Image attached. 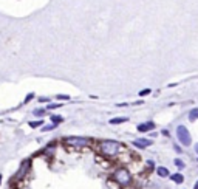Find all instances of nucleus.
<instances>
[{
  "mask_svg": "<svg viewBox=\"0 0 198 189\" xmlns=\"http://www.w3.org/2000/svg\"><path fill=\"white\" fill-rule=\"evenodd\" d=\"M42 122L43 121H30V127H33V129H36V127H42Z\"/></svg>",
  "mask_w": 198,
  "mask_h": 189,
  "instance_id": "4468645a",
  "label": "nucleus"
},
{
  "mask_svg": "<svg viewBox=\"0 0 198 189\" xmlns=\"http://www.w3.org/2000/svg\"><path fill=\"white\" fill-rule=\"evenodd\" d=\"M56 98H57V99H60V101H68V99H70V96H68V95H57Z\"/></svg>",
  "mask_w": 198,
  "mask_h": 189,
  "instance_id": "dca6fc26",
  "label": "nucleus"
},
{
  "mask_svg": "<svg viewBox=\"0 0 198 189\" xmlns=\"http://www.w3.org/2000/svg\"><path fill=\"white\" fill-rule=\"evenodd\" d=\"M39 101H40V102H48V104H51V102H50V98H40Z\"/></svg>",
  "mask_w": 198,
  "mask_h": 189,
  "instance_id": "412c9836",
  "label": "nucleus"
},
{
  "mask_svg": "<svg viewBox=\"0 0 198 189\" xmlns=\"http://www.w3.org/2000/svg\"><path fill=\"white\" fill-rule=\"evenodd\" d=\"M189 120H190V121H197V120H198V109L190 110V113H189Z\"/></svg>",
  "mask_w": 198,
  "mask_h": 189,
  "instance_id": "9b49d317",
  "label": "nucleus"
},
{
  "mask_svg": "<svg viewBox=\"0 0 198 189\" xmlns=\"http://www.w3.org/2000/svg\"><path fill=\"white\" fill-rule=\"evenodd\" d=\"M121 149H122V146L118 141H113V139H102L99 143V150L105 156H116L121 152Z\"/></svg>",
  "mask_w": 198,
  "mask_h": 189,
  "instance_id": "f257e3e1",
  "label": "nucleus"
},
{
  "mask_svg": "<svg viewBox=\"0 0 198 189\" xmlns=\"http://www.w3.org/2000/svg\"><path fill=\"white\" fill-rule=\"evenodd\" d=\"M30 160H26V161H23L22 163V166H20V169H19V172L16 174V180H20V178H23V175L28 172V169H30Z\"/></svg>",
  "mask_w": 198,
  "mask_h": 189,
  "instance_id": "39448f33",
  "label": "nucleus"
},
{
  "mask_svg": "<svg viewBox=\"0 0 198 189\" xmlns=\"http://www.w3.org/2000/svg\"><path fill=\"white\" fill-rule=\"evenodd\" d=\"M43 113H45V110H43V109H36V110H34V115H36V116H42Z\"/></svg>",
  "mask_w": 198,
  "mask_h": 189,
  "instance_id": "f3484780",
  "label": "nucleus"
},
{
  "mask_svg": "<svg viewBox=\"0 0 198 189\" xmlns=\"http://www.w3.org/2000/svg\"><path fill=\"white\" fill-rule=\"evenodd\" d=\"M113 181H116L119 186H129L132 183V174L125 169V167H118L116 171L113 172Z\"/></svg>",
  "mask_w": 198,
  "mask_h": 189,
  "instance_id": "f03ea898",
  "label": "nucleus"
},
{
  "mask_svg": "<svg viewBox=\"0 0 198 189\" xmlns=\"http://www.w3.org/2000/svg\"><path fill=\"white\" fill-rule=\"evenodd\" d=\"M195 152H197V154H198V143H197V144H195Z\"/></svg>",
  "mask_w": 198,
  "mask_h": 189,
  "instance_id": "5701e85b",
  "label": "nucleus"
},
{
  "mask_svg": "<svg viewBox=\"0 0 198 189\" xmlns=\"http://www.w3.org/2000/svg\"><path fill=\"white\" fill-rule=\"evenodd\" d=\"M133 146L138 149H146L148 146H152V139H147V138H138L133 141Z\"/></svg>",
  "mask_w": 198,
  "mask_h": 189,
  "instance_id": "423d86ee",
  "label": "nucleus"
},
{
  "mask_svg": "<svg viewBox=\"0 0 198 189\" xmlns=\"http://www.w3.org/2000/svg\"><path fill=\"white\" fill-rule=\"evenodd\" d=\"M173 147H175V150H177V152H180V154H181V152H183V149H181V147H180V146H173Z\"/></svg>",
  "mask_w": 198,
  "mask_h": 189,
  "instance_id": "4be33fe9",
  "label": "nucleus"
},
{
  "mask_svg": "<svg viewBox=\"0 0 198 189\" xmlns=\"http://www.w3.org/2000/svg\"><path fill=\"white\" fill-rule=\"evenodd\" d=\"M177 138H178V141L183 146H190L192 144L190 132H189V129L186 126H178L177 127Z\"/></svg>",
  "mask_w": 198,
  "mask_h": 189,
  "instance_id": "7ed1b4c3",
  "label": "nucleus"
},
{
  "mask_svg": "<svg viewBox=\"0 0 198 189\" xmlns=\"http://www.w3.org/2000/svg\"><path fill=\"white\" fill-rule=\"evenodd\" d=\"M194 189H198V181H197V185H195V188Z\"/></svg>",
  "mask_w": 198,
  "mask_h": 189,
  "instance_id": "b1692460",
  "label": "nucleus"
},
{
  "mask_svg": "<svg viewBox=\"0 0 198 189\" xmlns=\"http://www.w3.org/2000/svg\"><path fill=\"white\" fill-rule=\"evenodd\" d=\"M0 183H2V175H0Z\"/></svg>",
  "mask_w": 198,
  "mask_h": 189,
  "instance_id": "393cba45",
  "label": "nucleus"
},
{
  "mask_svg": "<svg viewBox=\"0 0 198 189\" xmlns=\"http://www.w3.org/2000/svg\"><path fill=\"white\" fill-rule=\"evenodd\" d=\"M33 98H34V95H33V93H30L28 96H26V98H25V104H26V102H30Z\"/></svg>",
  "mask_w": 198,
  "mask_h": 189,
  "instance_id": "6ab92c4d",
  "label": "nucleus"
},
{
  "mask_svg": "<svg viewBox=\"0 0 198 189\" xmlns=\"http://www.w3.org/2000/svg\"><path fill=\"white\" fill-rule=\"evenodd\" d=\"M57 107H60V104H48V110L50 109H57Z\"/></svg>",
  "mask_w": 198,
  "mask_h": 189,
  "instance_id": "aec40b11",
  "label": "nucleus"
},
{
  "mask_svg": "<svg viewBox=\"0 0 198 189\" xmlns=\"http://www.w3.org/2000/svg\"><path fill=\"white\" fill-rule=\"evenodd\" d=\"M173 163H175V166H177V167H178V169H184V167H186V164H184V161H183V160H180V158H177V160H175V161H173Z\"/></svg>",
  "mask_w": 198,
  "mask_h": 189,
  "instance_id": "ddd939ff",
  "label": "nucleus"
},
{
  "mask_svg": "<svg viewBox=\"0 0 198 189\" xmlns=\"http://www.w3.org/2000/svg\"><path fill=\"white\" fill-rule=\"evenodd\" d=\"M156 175L161 177V178H167V177H170V172H169L167 167L159 166V167H156Z\"/></svg>",
  "mask_w": 198,
  "mask_h": 189,
  "instance_id": "6e6552de",
  "label": "nucleus"
},
{
  "mask_svg": "<svg viewBox=\"0 0 198 189\" xmlns=\"http://www.w3.org/2000/svg\"><path fill=\"white\" fill-rule=\"evenodd\" d=\"M56 127V124H50V126H42V130L43 132H48V130H53Z\"/></svg>",
  "mask_w": 198,
  "mask_h": 189,
  "instance_id": "2eb2a0df",
  "label": "nucleus"
},
{
  "mask_svg": "<svg viewBox=\"0 0 198 189\" xmlns=\"http://www.w3.org/2000/svg\"><path fill=\"white\" fill-rule=\"evenodd\" d=\"M148 93H150V90H148V88H146V90H141V91H139V96H147Z\"/></svg>",
  "mask_w": 198,
  "mask_h": 189,
  "instance_id": "a211bd4d",
  "label": "nucleus"
},
{
  "mask_svg": "<svg viewBox=\"0 0 198 189\" xmlns=\"http://www.w3.org/2000/svg\"><path fill=\"white\" fill-rule=\"evenodd\" d=\"M64 144L70 146V147H85L90 144V139L82 137H67L64 138Z\"/></svg>",
  "mask_w": 198,
  "mask_h": 189,
  "instance_id": "20e7f679",
  "label": "nucleus"
},
{
  "mask_svg": "<svg viewBox=\"0 0 198 189\" xmlns=\"http://www.w3.org/2000/svg\"><path fill=\"white\" fill-rule=\"evenodd\" d=\"M127 121H129V118L119 116V118H112V120H110V124H121V122H127Z\"/></svg>",
  "mask_w": 198,
  "mask_h": 189,
  "instance_id": "9d476101",
  "label": "nucleus"
},
{
  "mask_svg": "<svg viewBox=\"0 0 198 189\" xmlns=\"http://www.w3.org/2000/svg\"><path fill=\"white\" fill-rule=\"evenodd\" d=\"M170 180H172L173 183H177V185H181V183L184 181V177H183V174L177 172V174H172V175H170Z\"/></svg>",
  "mask_w": 198,
  "mask_h": 189,
  "instance_id": "1a4fd4ad",
  "label": "nucleus"
},
{
  "mask_svg": "<svg viewBox=\"0 0 198 189\" xmlns=\"http://www.w3.org/2000/svg\"><path fill=\"white\" fill-rule=\"evenodd\" d=\"M62 121H64V118L59 116V115H53V116H51V122H54L56 126H57L59 122H62Z\"/></svg>",
  "mask_w": 198,
  "mask_h": 189,
  "instance_id": "f8f14e48",
  "label": "nucleus"
},
{
  "mask_svg": "<svg viewBox=\"0 0 198 189\" xmlns=\"http://www.w3.org/2000/svg\"><path fill=\"white\" fill-rule=\"evenodd\" d=\"M153 129H155V122L153 121H147V122H142L138 126L139 132H148V130H153Z\"/></svg>",
  "mask_w": 198,
  "mask_h": 189,
  "instance_id": "0eeeda50",
  "label": "nucleus"
}]
</instances>
